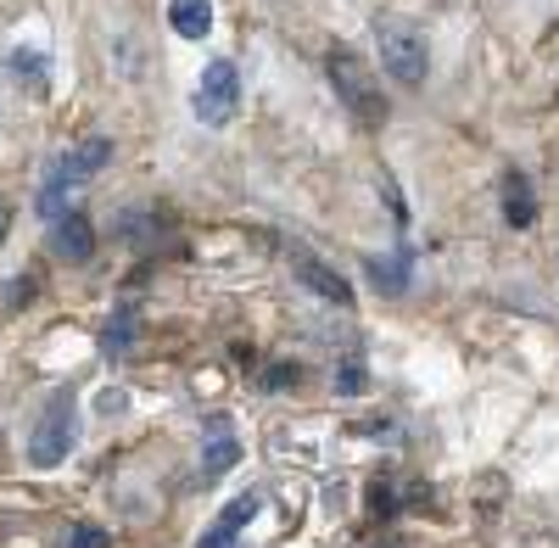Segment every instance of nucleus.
<instances>
[{"label":"nucleus","mask_w":559,"mask_h":548,"mask_svg":"<svg viewBox=\"0 0 559 548\" xmlns=\"http://www.w3.org/2000/svg\"><path fill=\"white\" fill-rule=\"evenodd\" d=\"M376 45H381V68H386L403 90L426 84L431 57H426V39H419L408 23H381V28H376Z\"/></svg>","instance_id":"1"},{"label":"nucleus","mask_w":559,"mask_h":548,"mask_svg":"<svg viewBox=\"0 0 559 548\" xmlns=\"http://www.w3.org/2000/svg\"><path fill=\"white\" fill-rule=\"evenodd\" d=\"M236 102H241V73H236V62H229V57L207 62L202 79H197V102H191L197 118L213 123V129H224L229 118H236Z\"/></svg>","instance_id":"2"},{"label":"nucleus","mask_w":559,"mask_h":548,"mask_svg":"<svg viewBox=\"0 0 559 548\" xmlns=\"http://www.w3.org/2000/svg\"><path fill=\"white\" fill-rule=\"evenodd\" d=\"M73 437H79L73 403H68V397H57V403H51V408H45V415H39L34 437H28V460H34L39 470L62 465V460H68V448H73Z\"/></svg>","instance_id":"3"},{"label":"nucleus","mask_w":559,"mask_h":548,"mask_svg":"<svg viewBox=\"0 0 559 548\" xmlns=\"http://www.w3.org/2000/svg\"><path fill=\"white\" fill-rule=\"evenodd\" d=\"M331 79L342 84V96H347V107L358 118H369V123L386 118V107L376 102V90H369V79H364V68H358V57L347 51V45H336V51H331Z\"/></svg>","instance_id":"4"},{"label":"nucleus","mask_w":559,"mask_h":548,"mask_svg":"<svg viewBox=\"0 0 559 548\" xmlns=\"http://www.w3.org/2000/svg\"><path fill=\"white\" fill-rule=\"evenodd\" d=\"M258 504H263L258 492H241V498H229V510H224V515H218V521H213V526L202 532V543H197V548H236V537L247 532V521L258 515Z\"/></svg>","instance_id":"5"},{"label":"nucleus","mask_w":559,"mask_h":548,"mask_svg":"<svg viewBox=\"0 0 559 548\" xmlns=\"http://www.w3.org/2000/svg\"><path fill=\"white\" fill-rule=\"evenodd\" d=\"M51 252L68 258V263H84L90 252H96V230H90L84 213H68V218L51 224Z\"/></svg>","instance_id":"6"},{"label":"nucleus","mask_w":559,"mask_h":548,"mask_svg":"<svg viewBox=\"0 0 559 548\" xmlns=\"http://www.w3.org/2000/svg\"><path fill=\"white\" fill-rule=\"evenodd\" d=\"M107 163H112V141H84L79 152H68V157H62L57 179H62V186H79V179H96Z\"/></svg>","instance_id":"7"},{"label":"nucleus","mask_w":559,"mask_h":548,"mask_svg":"<svg viewBox=\"0 0 559 548\" xmlns=\"http://www.w3.org/2000/svg\"><path fill=\"white\" fill-rule=\"evenodd\" d=\"M292 263H297V274H302V281H308L319 297H331V302H353V286L342 281L336 269H324V263H319V258H308V252H292Z\"/></svg>","instance_id":"8"},{"label":"nucleus","mask_w":559,"mask_h":548,"mask_svg":"<svg viewBox=\"0 0 559 548\" xmlns=\"http://www.w3.org/2000/svg\"><path fill=\"white\" fill-rule=\"evenodd\" d=\"M168 23H174L179 39H207L213 34V7H207V0H174Z\"/></svg>","instance_id":"9"},{"label":"nucleus","mask_w":559,"mask_h":548,"mask_svg":"<svg viewBox=\"0 0 559 548\" xmlns=\"http://www.w3.org/2000/svg\"><path fill=\"white\" fill-rule=\"evenodd\" d=\"M503 191H509V196H503V218H509V224H521V230H526V224L537 218V202H532V191H526V179L515 174Z\"/></svg>","instance_id":"10"},{"label":"nucleus","mask_w":559,"mask_h":548,"mask_svg":"<svg viewBox=\"0 0 559 548\" xmlns=\"http://www.w3.org/2000/svg\"><path fill=\"white\" fill-rule=\"evenodd\" d=\"M202 460H207V465H202V481H213V476H224L229 465H236V460H241V448H236V442H229V437H218V442H213V448L202 453Z\"/></svg>","instance_id":"11"},{"label":"nucleus","mask_w":559,"mask_h":548,"mask_svg":"<svg viewBox=\"0 0 559 548\" xmlns=\"http://www.w3.org/2000/svg\"><path fill=\"white\" fill-rule=\"evenodd\" d=\"M369 274H376V286H386V291H403V281H408V252L403 258H369Z\"/></svg>","instance_id":"12"},{"label":"nucleus","mask_w":559,"mask_h":548,"mask_svg":"<svg viewBox=\"0 0 559 548\" xmlns=\"http://www.w3.org/2000/svg\"><path fill=\"white\" fill-rule=\"evenodd\" d=\"M369 386V376H364V364H342V376H336V392H347V397H358Z\"/></svg>","instance_id":"13"},{"label":"nucleus","mask_w":559,"mask_h":548,"mask_svg":"<svg viewBox=\"0 0 559 548\" xmlns=\"http://www.w3.org/2000/svg\"><path fill=\"white\" fill-rule=\"evenodd\" d=\"M68 548H112V537L102 526H73V543Z\"/></svg>","instance_id":"14"},{"label":"nucleus","mask_w":559,"mask_h":548,"mask_svg":"<svg viewBox=\"0 0 559 548\" xmlns=\"http://www.w3.org/2000/svg\"><path fill=\"white\" fill-rule=\"evenodd\" d=\"M39 213L45 218H62V179H51V186L39 191Z\"/></svg>","instance_id":"15"},{"label":"nucleus","mask_w":559,"mask_h":548,"mask_svg":"<svg viewBox=\"0 0 559 548\" xmlns=\"http://www.w3.org/2000/svg\"><path fill=\"white\" fill-rule=\"evenodd\" d=\"M369 510L376 515H392L397 504H392V487H369Z\"/></svg>","instance_id":"16"},{"label":"nucleus","mask_w":559,"mask_h":548,"mask_svg":"<svg viewBox=\"0 0 559 548\" xmlns=\"http://www.w3.org/2000/svg\"><path fill=\"white\" fill-rule=\"evenodd\" d=\"M286 381H297V370H292V364H274V376H269V386H286Z\"/></svg>","instance_id":"17"},{"label":"nucleus","mask_w":559,"mask_h":548,"mask_svg":"<svg viewBox=\"0 0 559 548\" xmlns=\"http://www.w3.org/2000/svg\"><path fill=\"white\" fill-rule=\"evenodd\" d=\"M7 230H12V207L0 202V241H7Z\"/></svg>","instance_id":"18"}]
</instances>
